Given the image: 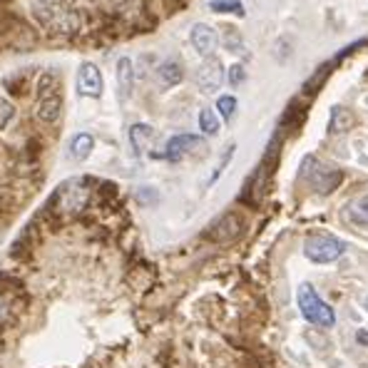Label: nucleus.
<instances>
[{"instance_id": "1", "label": "nucleus", "mask_w": 368, "mask_h": 368, "mask_svg": "<svg viewBox=\"0 0 368 368\" xmlns=\"http://www.w3.org/2000/svg\"><path fill=\"white\" fill-rule=\"evenodd\" d=\"M30 15L52 35H75L82 28V13L65 0H32Z\"/></svg>"}, {"instance_id": "2", "label": "nucleus", "mask_w": 368, "mask_h": 368, "mask_svg": "<svg viewBox=\"0 0 368 368\" xmlns=\"http://www.w3.org/2000/svg\"><path fill=\"white\" fill-rule=\"evenodd\" d=\"M296 301H299L301 316L313 326H321V329H331L336 324V313L326 304L321 296L316 293V289L311 284H301L299 293H296Z\"/></svg>"}, {"instance_id": "3", "label": "nucleus", "mask_w": 368, "mask_h": 368, "mask_svg": "<svg viewBox=\"0 0 368 368\" xmlns=\"http://www.w3.org/2000/svg\"><path fill=\"white\" fill-rule=\"evenodd\" d=\"M90 202V184L88 180H75L65 182L63 187L57 189L55 194V212L60 217L70 219V217H77L80 212H85V206Z\"/></svg>"}, {"instance_id": "4", "label": "nucleus", "mask_w": 368, "mask_h": 368, "mask_svg": "<svg viewBox=\"0 0 368 368\" xmlns=\"http://www.w3.org/2000/svg\"><path fill=\"white\" fill-rule=\"evenodd\" d=\"M346 251V242H341L333 234H309L304 242V254L313 264H331Z\"/></svg>"}, {"instance_id": "5", "label": "nucleus", "mask_w": 368, "mask_h": 368, "mask_svg": "<svg viewBox=\"0 0 368 368\" xmlns=\"http://www.w3.org/2000/svg\"><path fill=\"white\" fill-rule=\"evenodd\" d=\"M75 90L80 97H90V100H97L105 90V82H102V72L95 63H82L77 68V82Z\"/></svg>"}, {"instance_id": "6", "label": "nucleus", "mask_w": 368, "mask_h": 368, "mask_svg": "<svg viewBox=\"0 0 368 368\" xmlns=\"http://www.w3.org/2000/svg\"><path fill=\"white\" fill-rule=\"evenodd\" d=\"M242 231H244L242 217L234 214V212H229V214H224V217H219L217 222L209 226L206 237L212 239V242H217V244H229V242H237V239L242 237Z\"/></svg>"}, {"instance_id": "7", "label": "nucleus", "mask_w": 368, "mask_h": 368, "mask_svg": "<svg viewBox=\"0 0 368 368\" xmlns=\"http://www.w3.org/2000/svg\"><path fill=\"white\" fill-rule=\"evenodd\" d=\"M60 113H63V95L57 93L52 85L40 90L38 105H35V117H38L40 122H45V125H52V122L60 117Z\"/></svg>"}, {"instance_id": "8", "label": "nucleus", "mask_w": 368, "mask_h": 368, "mask_svg": "<svg viewBox=\"0 0 368 368\" xmlns=\"http://www.w3.org/2000/svg\"><path fill=\"white\" fill-rule=\"evenodd\" d=\"M306 164L311 167V172H309V184H311L318 194H329L341 184V172H338V169L321 167L313 157H309V162Z\"/></svg>"}, {"instance_id": "9", "label": "nucleus", "mask_w": 368, "mask_h": 368, "mask_svg": "<svg viewBox=\"0 0 368 368\" xmlns=\"http://www.w3.org/2000/svg\"><path fill=\"white\" fill-rule=\"evenodd\" d=\"M197 88L202 90V93H217L219 88H222V82H224V68H222V63L219 60H214V57H206V63L202 65L200 70H197Z\"/></svg>"}, {"instance_id": "10", "label": "nucleus", "mask_w": 368, "mask_h": 368, "mask_svg": "<svg viewBox=\"0 0 368 368\" xmlns=\"http://www.w3.org/2000/svg\"><path fill=\"white\" fill-rule=\"evenodd\" d=\"M189 40H192V48L200 52L202 57H214L219 48V35L214 28L204 26V23H197L189 32Z\"/></svg>"}, {"instance_id": "11", "label": "nucleus", "mask_w": 368, "mask_h": 368, "mask_svg": "<svg viewBox=\"0 0 368 368\" xmlns=\"http://www.w3.org/2000/svg\"><path fill=\"white\" fill-rule=\"evenodd\" d=\"M200 144H202V139L197 137V135H177V137H172L167 142L164 159H169V162H177V159H182V157L189 155L192 150H197Z\"/></svg>"}, {"instance_id": "12", "label": "nucleus", "mask_w": 368, "mask_h": 368, "mask_svg": "<svg viewBox=\"0 0 368 368\" xmlns=\"http://www.w3.org/2000/svg\"><path fill=\"white\" fill-rule=\"evenodd\" d=\"M152 139H155V127L150 125H132L130 127V144L135 155H144L150 150Z\"/></svg>"}, {"instance_id": "13", "label": "nucleus", "mask_w": 368, "mask_h": 368, "mask_svg": "<svg viewBox=\"0 0 368 368\" xmlns=\"http://www.w3.org/2000/svg\"><path fill=\"white\" fill-rule=\"evenodd\" d=\"M132 80H135L132 60L130 57H119L117 60V95H119V100H127V97H130Z\"/></svg>"}, {"instance_id": "14", "label": "nucleus", "mask_w": 368, "mask_h": 368, "mask_svg": "<svg viewBox=\"0 0 368 368\" xmlns=\"http://www.w3.org/2000/svg\"><path fill=\"white\" fill-rule=\"evenodd\" d=\"M95 150V137L90 132H77L75 137L70 139V157L82 162V159H88Z\"/></svg>"}, {"instance_id": "15", "label": "nucleus", "mask_w": 368, "mask_h": 368, "mask_svg": "<svg viewBox=\"0 0 368 368\" xmlns=\"http://www.w3.org/2000/svg\"><path fill=\"white\" fill-rule=\"evenodd\" d=\"M267 184H269V167H267V162H264L262 167L254 172V177L249 180V184H246V192L251 194V204H259V202L264 200Z\"/></svg>"}, {"instance_id": "16", "label": "nucleus", "mask_w": 368, "mask_h": 368, "mask_svg": "<svg viewBox=\"0 0 368 368\" xmlns=\"http://www.w3.org/2000/svg\"><path fill=\"white\" fill-rule=\"evenodd\" d=\"M157 80H159V88H175L182 82V68L175 63V60H169V63H162L159 70H157Z\"/></svg>"}, {"instance_id": "17", "label": "nucleus", "mask_w": 368, "mask_h": 368, "mask_svg": "<svg viewBox=\"0 0 368 368\" xmlns=\"http://www.w3.org/2000/svg\"><path fill=\"white\" fill-rule=\"evenodd\" d=\"M346 217H349V222H354V224L368 226V194L356 197V200L346 206Z\"/></svg>"}, {"instance_id": "18", "label": "nucleus", "mask_w": 368, "mask_h": 368, "mask_svg": "<svg viewBox=\"0 0 368 368\" xmlns=\"http://www.w3.org/2000/svg\"><path fill=\"white\" fill-rule=\"evenodd\" d=\"M351 125H354V119H351V113L346 110V107L336 105L333 110H331V122H329L331 135H341V132H346Z\"/></svg>"}, {"instance_id": "19", "label": "nucleus", "mask_w": 368, "mask_h": 368, "mask_svg": "<svg viewBox=\"0 0 368 368\" xmlns=\"http://www.w3.org/2000/svg\"><path fill=\"white\" fill-rule=\"evenodd\" d=\"M200 130L204 135H217L219 132V117L214 110H202L200 113Z\"/></svg>"}, {"instance_id": "20", "label": "nucleus", "mask_w": 368, "mask_h": 368, "mask_svg": "<svg viewBox=\"0 0 368 368\" xmlns=\"http://www.w3.org/2000/svg\"><path fill=\"white\" fill-rule=\"evenodd\" d=\"M209 10H214V13H242V0H212L209 3Z\"/></svg>"}, {"instance_id": "21", "label": "nucleus", "mask_w": 368, "mask_h": 368, "mask_svg": "<svg viewBox=\"0 0 368 368\" xmlns=\"http://www.w3.org/2000/svg\"><path fill=\"white\" fill-rule=\"evenodd\" d=\"M217 113L224 119H229L231 115L237 113V97H234V95H222L217 100Z\"/></svg>"}, {"instance_id": "22", "label": "nucleus", "mask_w": 368, "mask_h": 368, "mask_svg": "<svg viewBox=\"0 0 368 368\" xmlns=\"http://www.w3.org/2000/svg\"><path fill=\"white\" fill-rule=\"evenodd\" d=\"M13 117H15V107L10 105L8 100H3V97H0V130H6Z\"/></svg>"}, {"instance_id": "23", "label": "nucleus", "mask_w": 368, "mask_h": 368, "mask_svg": "<svg viewBox=\"0 0 368 368\" xmlns=\"http://www.w3.org/2000/svg\"><path fill=\"white\" fill-rule=\"evenodd\" d=\"M226 77H229V85H234V88H239L244 82V77H246V72H244L242 65H231L229 72H226Z\"/></svg>"}, {"instance_id": "24", "label": "nucleus", "mask_w": 368, "mask_h": 368, "mask_svg": "<svg viewBox=\"0 0 368 368\" xmlns=\"http://www.w3.org/2000/svg\"><path fill=\"white\" fill-rule=\"evenodd\" d=\"M231 155H234V147H229V150L224 152V157H222V164H219V167L214 169V175H212V180H209V184H214V182H217V177L222 175V172H224V167H226V164H229Z\"/></svg>"}, {"instance_id": "25", "label": "nucleus", "mask_w": 368, "mask_h": 368, "mask_svg": "<svg viewBox=\"0 0 368 368\" xmlns=\"http://www.w3.org/2000/svg\"><path fill=\"white\" fill-rule=\"evenodd\" d=\"M356 341L361 343V346H368V329H361L356 333Z\"/></svg>"}, {"instance_id": "26", "label": "nucleus", "mask_w": 368, "mask_h": 368, "mask_svg": "<svg viewBox=\"0 0 368 368\" xmlns=\"http://www.w3.org/2000/svg\"><path fill=\"white\" fill-rule=\"evenodd\" d=\"M363 306H366V309H368V299H366V301H363Z\"/></svg>"}]
</instances>
